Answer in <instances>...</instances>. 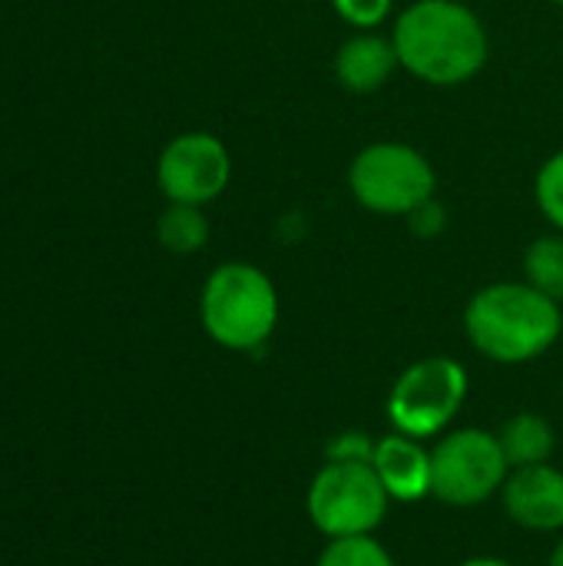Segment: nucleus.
Here are the masks:
<instances>
[{
    "instance_id": "1",
    "label": "nucleus",
    "mask_w": 563,
    "mask_h": 566,
    "mask_svg": "<svg viewBox=\"0 0 563 566\" xmlns=\"http://www.w3.org/2000/svg\"><path fill=\"white\" fill-rule=\"evenodd\" d=\"M402 70L431 86L475 80L491 53L481 17L458 0H415L392 27Z\"/></svg>"
},
{
    "instance_id": "2",
    "label": "nucleus",
    "mask_w": 563,
    "mask_h": 566,
    "mask_svg": "<svg viewBox=\"0 0 563 566\" xmlns=\"http://www.w3.org/2000/svg\"><path fill=\"white\" fill-rule=\"evenodd\" d=\"M561 332V302L528 282H491L465 305V335L494 365H528L548 355Z\"/></svg>"
},
{
    "instance_id": "3",
    "label": "nucleus",
    "mask_w": 563,
    "mask_h": 566,
    "mask_svg": "<svg viewBox=\"0 0 563 566\" xmlns=\"http://www.w3.org/2000/svg\"><path fill=\"white\" fill-rule=\"evenodd\" d=\"M202 332L226 352L262 348L279 325L275 282L252 262H222L199 295Z\"/></svg>"
},
{
    "instance_id": "4",
    "label": "nucleus",
    "mask_w": 563,
    "mask_h": 566,
    "mask_svg": "<svg viewBox=\"0 0 563 566\" xmlns=\"http://www.w3.org/2000/svg\"><path fill=\"white\" fill-rule=\"evenodd\" d=\"M388 507L392 497L368 461H325L305 494L309 521L325 541L375 534Z\"/></svg>"
},
{
    "instance_id": "5",
    "label": "nucleus",
    "mask_w": 563,
    "mask_h": 566,
    "mask_svg": "<svg viewBox=\"0 0 563 566\" xmlns=\"http://www.w3.org/2000/svg\"><path fill=\"white\" fill-rule=\"evenodd\" d=\"M435 166L408 143H372L348 166V189L355 202L375 216H415L435 199Z\"/></svg>"
},
{
    "instance_id": "6",
    "label": "nucleus",
    "mask_w": 563,
    "mask_h": 566,
    "mask_svg": "<svg viewBox=\"0 0 563 566\" xmlns=\"http://www.w3.org/2000/svg\"><path fill=\"white\" fill-rule=\"evenodd\" d=\"M468 398V371L448 355L418 358L388 391V421L395 431L428 441L451 431Z\"/></svg>"
},
{
    "instance_id": "7",
    "label": "nucleus",
    "mask_w": 563,
    "mask_h": 566,
    "mask_svg": "<svg viewBox=\"0 0 563 566\" xmlns=\"http://www.w3.org/2000/svg\"><path fill=\"white\" fill-rule=\"evenodd\" d=\"M508 474L498 431L451 428L431 444V497L448 507H478L498 497Z\"/></svg>"
},
{
    "instance_id": "8",
    "label": "nucleus",
    "mask_w": 563,
    "mask_h": 566,
    "mask_svg": "<svg viewBox=\"0 0 563 566\" xmlns=\"http://www.w3.org/2000/svg\"><path fill=\"white\" fill-rule=\"evenodd\" d=\"M232 159L219 136L192 129L173 136L156 159V182L169 202L209 206L229 189Z\"/></svg>"
},
{
    "instance_id": "9",
    "label": "nucleus",
    "mask_w": 563,
    "mask_h": 566,
    "mask_svg": "<svg viewBox=\"0 0 563 566\" xmlns=\"http://www.w3.org/2000/svg\"><path fill=\"white\" fill-rule=\"evenodd\" d=\"M501 504L511 524L534 534L563 531V471L548 464L514 468L501 488Z\"/></svg>"
},
{
    "instance_id": "10",
    "label": "nucleus",
    "mask_w": 563,
    "mask_h": 566,
    "mask_svg": "<svg viewBox=\"0 0 563 566\" xmlns=\"http://www.w3.org/2000/svg\"><path fill=\"white\" fill-rule=\"evenodd\" d=\"M372 468L378 471L392 501L418 504L431 497V448L425 441L392 431L375 441Z\"/></svg>"
},
{
    "instance_id": "11",
    "label": "nucleus",
    "mask_w": 563,
    "mask_h": 566,
    "mask_svg": "<svg viewBox=\"0 0 563 566\" xmlns=\"http://www.w3.org/2000/svg\"><path fill=\"white\" fill-rule=\"evenodd\" d=\"M398 66L402 63H398L392 36H382L375 30L352 33L335 53V80L348 93H375V90H382Z\"/></svg>"
},
{
    "instance_id": "12",
    "label": "nucleus",
    "mask_w": 563,
    "mask_h": 566,
    "mask_svg": "<svg viewBox=\"0 0 563 566\" xmlns=\"http://www.w3.org/2000/svg\"><path fill=\"white\" fill-rule=\"evenodd\" d=\"M498 441L504 448V458L514 468H531V464H548L557 448V434L544 415L534 411H518L508 418L498 431Z\"/></svg>"
},
{
    "instance_id": "13",
    "label": "nucleus",
    "mask_w": 563,
    "mask_h": 566,
    "mask_svg": "<svg viewBox=\"0 0 563 566\" xmlns=\"http://www.w3.org/2000/svg\"><path fill=\"white\" fill-rule=\"evenodd\" d=\"M156 239L173 255H192V252L206 249V242H209V219H206L202 206L169 202L163 209V216L156 219Z\"/></svg>"
},
{
    "instance_id": "14",
    "label": "nucleus",
    "mask_w": 563,
    "mask_h": 566,
    "mask_svg": "<svg viewBox=\"0 0 563 566\" xmlns=\"http://www.w3.org/2000/svg\"><path fill=\"white\" fill-rule=\"evenodd\" d=\"M524 282L544 292L548 298L563 302V232L541 235L524 252Z\"/></svg>"
},
{
    "instance_id": "15",
    "label": "nucleus",
    "mask_w": 563,
    "mask_h": 566,
    "mask_svg": "<svg viewBox=\"0 0 563 566\" xmlns=\"http://www.w3.org/2000/svg\"><path fill=\"white\" fill-rule=\"evenodd\" d=\"M315 566H398L395 557L388 554L385 544L375 541V534L368 537H338L329 541L319 554Z\"/></svg>"
},
{
    "instance_id": "16",
    "label": "nucleus",
    "mask_w": 563,
    "mask_h": 566,
    "mask_svg": "<svg viewBox=\"0 0 563 566\" xmlns=\"http://www.w3.org/2000/svg\"><path fill=\"white\" fill-rule=\"evenodd\" d=\"M534 199H538V209L544 212V219L563 232V149L554 153L541 169H538V179H534Z\"/></svg>"
},
{
    "instance_id": "17",
    "label": "nucleus",
    "mask_w": 563,
    "mask_h": 566,
    "mask_svg": "<svg viewBox=\"0 0 563 566\" xmlns=\"http://www.w3.org/2000/svg\"><path fill=\"white\" fill-rule=\"evenodd\" d=\"M335 13L355 30H375L392 17L395 0H332Z\"/></svg>"
},
{
    "instance_id": "18",
    "label": "nucleus",
    "mask_w": 563,
    "mask_h": 566,
    "mask_svg": "<svg viewBox=\"0 0 563 566\" xmlns=\"http://www.w3.org/2000/svg\"><path fill=\"white\" fill-rule=\"evenodd\" d=\"M375 441L372 434L365 431H345L338 434L329 448H325V461H368L375 458Z\"/></svg>"
},
{
    "instance_id": "19",
    "label": "nucleus",
    "mask_w": 563,
    "mask_h": 566,
    "mask_svg": "<svg viewBox=\"0 0 563 566\" xmlns=\"http://www.w3.org/2000/svg\"><path fill=\"white\" fill-rule=\"evenodd\" d=\"M458 566H514L511 560H501V557H471V560H465V564Z\"/></svg>"
},
{
    "instance_id": "20",
    "label": "nucleus",
    "mask_w": 563,
    "mask_h": 566,
    "mask_svg": "<svg viewBox=\"0 0 563 566\" xmlns=\"http://www.w3.org/2000/svg\"><path fill=\"white\" fill-rule=\"evenodd\" d=\"M548 566H563V537L557 541V547L551 551V560H548Z\"/></svg>"
},
{
    "instance_id": "21",
    "label": "nucleus",
    "mask_w": 563,
    "mask_h": 566,
    "mask_svg": "<svg viewBox=\"0 0 563 566\" xmlns=\"http://www.w3.org/2000/svg\"><path fill=\"white\" fill-rule=\"evenodd\" d=\"M548 3H561V7H563V0H548Z\"/></svg>"
}]
</instances>
